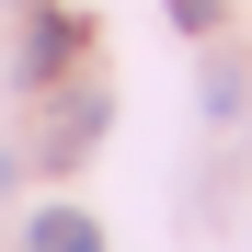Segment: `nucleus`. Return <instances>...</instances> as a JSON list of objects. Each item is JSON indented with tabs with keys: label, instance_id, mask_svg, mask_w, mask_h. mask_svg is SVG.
<instances>
[{
	"label": "nucleus",
	"instance_id": "nucleus-3",
	"mask_svg": "<svg viewBox=\"0 0 252 252\" xmlns=\"http://www.w3.org/2000/svg\"><path fill=\"white\" fill-rule=\"evenodd\" d=\"M218 12H229V0H172V23H184V34H206Z\"/></svg>",
	"mask_w": 252,
	"mask_h": 252
},
{
	"label": "nucleus",
	"instance_id": "nucleus-2",
	"mask_svg": "<svg viewBox=\"0 0 252 252\" xmlns=\"http://www.w3.org/2000/svg\"><path fill=\"white\" fill-rule=\"evenodd\" d=\"M69 46H80V23H34V34H23V69L46 80V69H69Z\"/></svg>",
	"mask_w": 252,
	"mask_h": 252
},
{
	"label": "nucleus",
	"instance_id": "nucleus-4",
	"mask_svg": "<svg viewBox=\"0 0 252 252\" xmlns=\"http://www.w3.org/2000/svg\"><path fill=\"white\" fill-rule=\"evenodd\" d=\"M0 195H12V149H0Z\"/></svg>",
	"mask_w": 252,
	"mask_h": 252
},
{
	"label": "nucleus",
	"instance_id": "nucleus-1",
	"mask_svg": "<svg viewBox=\"0 0 252 252\" xmlns=\"http://www.w3.org/2000/svg\"><path fill=\"white\" fill-rule=\"evenodd\" d=\"M23 252H103V229L80 218V206H34V229H23Z\"/></svg>",
	"mask_w": 252,
	"mask_h": 252
}]
</instances>
